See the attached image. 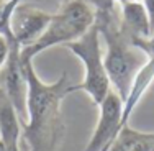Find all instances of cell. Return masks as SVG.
<instances>
[{"instance_id":"5","label":"cell","mask_w":154,"mask_h":151,"mask_svg":"<svg viewBox=\"0 0 154 151\" xmlns=\"http://www.w3.org/2000/svg\"><path fill=\"white\" fill-rule=\"evenodd\" d=\"M123 127V100L112 89L98 105L97 125L84 151H108Z\"/></svg>"},{"instance_id":"11","label":"cell","mask_w":154,"mask_h":151,"mask_svg":"<svg viewBox=\"0 0 154 151\" xmlns=\"http://www.w3.org/2000/svg\"><path fill=\"white\" fill-rule=\"evenodd\" d=\"M10 56V41L7 36H3L0 33V71L3 69V66L7 64V59Z\"/></svg>"},{"instance_id":"14","label":"cell","mask_w":154,"mask_h":151,"mask_svg":"<svg viewBox=\"0 0 154 151\" xmlns=\"http://www.w3.org/2000/svg\"><path fill=\"white\" fill-rule=\"evenodd\" d=\"M0 151H5V146H3V143H2V140H0Z\"/></svg>"},{"instance_id":"10","label":"cell","mask_w":154,"mask_h":151,"mask_svg":"<svg viewBox=\"0 0 154 151\" xmlns=\"http://www.w3.org/2000/svg\"><path fill=\"white\" fill-rule=\"evenodd\" d=\"M108 151H154V131H141L125 125Z\"/></svg>"},{"instance_id":"8","label":"cell","mask_w":154,"mask_h":151,"mask_svg":"<svg viewBox=\"0 0 154 151\" xmlns=\"http://www.w3.org/2000/svg\"><path fill=\"white\" fill-rule=\"evenodd\" d=\"M0 140L5 151H21V120L0 86Z\"/></svg>"},{"instance_id":"12","label":"cell","mask_w":154,"mask_h":151,"mask_svg":"<svg viewBox=\"0 0 154 151\" xmlns=\"http://www.w3.org/2000/svg\"><path fill=\"white\" fill-rule=\"evenodd\" d=\"M94 8H102V7H120L128 2H138V0H89Z\"/></svg>"},{"instance_id":"13","label":"cell","mask_w":154,"mask_h":151,"mask_svg":"<svg viewBox=\"0 0 154 151\" xmlns=\"http://www.w3.org/2000/svg\"><path fill=\"white\" fill-rule=\"evenodd\" d=\"M146 10H148L149 20H151V27H152V33H154V0H143Z\"/></svg>"},{"instance_id":"9","label":"cell","mask_w":154,"mask_h":151,"mask_svg":"<svg viewBox=\"0 0 154 151\" xmlns=\"http://www.w3.org/2000/svg\"><path fill=\"white\" fill-rule=\"evenodd\" d=\"M152 86H154V56L148 58L144 66L138 71V74L133 79V84L130 87V92H128L126 99L123 100V121H125V125H128L131 113L138 107L139 100L149 90V87H152Z\"/></svg>"},{"instance_id":"2","label":"cell","mask_w":154,"mask_h":151,"mask_svg":"<svg viewBox=\"0 0 154 151\" xmlns=\"http://www.w3.org/2000/svg\"><path fill=\"white\" fill-rule=\"evenodd\" d=\"M95 10V27L105 43L103 62L112 89L125 100L138 71L148 61L143 51L134 48L120 31V7H102Z\"/></svg>"},{"instance_id":"15","label":"cell","mask_w":154,"mask_h":151,"mask_svg":"<svg viewBox=\"0 0 154 151\" xmlns=\"http://www.w3.org/2000/svg\"><path fill=\"white\" fill-rule=\"evenodd\" d=\"M152 87H154V86H152Z\"/></svg>"},{"instance_id":"6","label":"cell","mask_w":154,"mask_h":151,"mask_svg":"<svg viewBox=\"0 0 154 151\" xmlns=\"http://www.w3.org/2000/svg\"><path fill=\"white\" fill-rule=\"evenodd\" d=\"M51 17L53 13L21 2L15 8L12 20H10V30H12V36L17 41V45L21 49L33 45L46 30Z\"/></svg>"},{"instance_id":"1","label":"cell","mask_w":154,"mask_h":151,"mask_svg":"<svg viewBox=\"0 0 154 151\" xmlns=\"http://www.w3.org/2000/svg\"><path fill=\"white\" fill-rule=\"evenodd\" d=\"M23 59V58H21ZM26 76V120L21 123V143L28 151H59L66 136L62 100L69 95V76L62 72L54 82H45L33 61L23 59Z\"/></svg>"},{"instance_id":"7","label":"cell","mask_w":154,"mask_h":151,"mask_svg":"<svg viewBox=\"0 0 154 151\" xmlns=\"http://www.w3.org/2000/svg\"><path fill=\"white\" fill-rule=\"evenodd\" d=\"M120 31L133 46L141 39L154 35L151 20L143 0L120 5Z\"/></svg>"},{"instance_id":"4","label":"cell","mask_w":154,"mask_h":151,"mask_svg":"<svg viewBox=\"0 0 154 151\" xmlns=\"http://www.w3.org/2000/svg\"><path fill=\"white\" fill-rule=\"evenodd\" d=\"M69 51L82 62L84 66V79L80 84L69 86V94L72 92H84L89 95L94 105H100L102 100L107 97L112 90L107 69L103 62V48H102V38L98 28H90L82 38L66 45Z\"/></svg>"},{"instance_id":"3","label":"cell","mask_w":154,"mask_h":151,"mask_svg":"<svg viewBox=\"0 0 154 151\" xmlns=\"http://www.w3.org/2000/svg\"><path fill=\"white\" fill-rule=\"evenodd\" d=\"M95 25V10L89 0H66L53 13L43 35L33 45L21 49L23 59L33 58L59 45H69L82 38Z\"/></svg>"}]
</instances>
